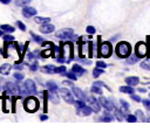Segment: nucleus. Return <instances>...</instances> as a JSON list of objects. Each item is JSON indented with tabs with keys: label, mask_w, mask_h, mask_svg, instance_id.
Here are the masks:
<instances>
[{
	"label": "nucleus",
	"mask_w": 150,
	"mask_h": 132,
	"mask_svg": "<svg viewBox=\"0 0 150 132\" xmlns=\"http://www.w3.org/2000/svg\"><path fill=\"white\" fill-rule=\"evenodd\" d=\"M142 103H143L144 107L150 111V99H142Z\"/></svg>",
	"instance_id": "36"
},
{
	"label": "nucleus",
	"mask_w": 150,
	"mask_h": 132,
	"mask_svg": "<svg viewBox=\"0 0 150 132\" xmlns=\"http://www.w3.org/2000/svg\"><path fill=\"white\" fill-rule=\"evenodd\" d=\"M74 104H75V106H76V112H77L79 114H81V116H90V114H91L93 109L89 107V106H87V105L83 103V100L79 99V100H76Z\"/></svg>",
	"instance_id": "3"
},
{
	"label": "nucleus",
	"mask_w": 150,
	"mask_h": 132,
	"mask_svg": "<svg viewBox=\"0 0 150 132\" xmlns=\"http://www.w3.org/2000/svg\"><path fill=\"white\" fill-rule=\"evenodd\" d=\"M23 106H25L26 111L34 112L39 109V100L35 97H28V98H26V100L23 103Z\"/></svg>",
	"instance_id": "4"
},
{
	"label": "nucleus",
	"mask_w": 150,
	"mask_h": 132,
	"mask_svg": "<svg viewBox=\"0 0 150 132\" xmlns=\"http://www.w3.org/2000/svg\"><path fill=\"white\" fill-rule=\"evenodd\" d=\"M22 14L25 18H30V16H34L36 14V9L33 8V7H28V6H25L23 9H22Z\"/></svg>",
	"instance_id": "11"
},
{
	"label": "nucleus",
	"mask_w": 150,
	"mask_h": 132,
	"mask_svg": "<svg viewBox=\"0 0 150 132\" xmlns=\"http://www.w3.org/2000/svg\"><path fill=\"white\" fill-rule=\"evenodd\" d=\"M2 32H4V30H2V29H1V28H0V36H1V35H2Z\"/></svg>",
	"instance_id": "53"
},
{
	"label": "nucleus",
	"mask_w": 150,
	"mask_h": 132,
	"mask_svg": "<svg viewBox=\"0 0 150 132\" xmlns=\"http://www.w3.org/2000/svg\"><path fill=\"white\" fill-rule=\"evenodd\" d=\"M55 35H56V37H59L60 40H69V39L75 40L74 37H76V36L74 35L73 29H70V28H64V29L57 30Z\"/></svg>",
	"instance_id": "5"
},
{
	"label": "nucleus",
	"mask_w": 150,
	"mask_h": 132,
	"mask_svg": "<svg viewBox=\"0 0 150 132\" xmlns=\"http://www.w3.org/2000/svg\"><path fill=\"white\" fill-rule=\"evenodd\" d=\"M4 40L7 42V41H14V36H12V35H5L4 36Z\"/></svg>",
	"instance_id": "43"
},
{
	"label": "nucleus",
	"mask_w": 150,
	"mask_h": 132,
	"mask_svg": "<svg viewBox=\"0 0 150 132\" xmlns=\"http://www.w3.org/2000/svg\"><path fill=\"white\" fill-rule=\"evenodd\" d=\"M47 98H48V92L45 91V112H47Z\"/></svg>",
	"instance_id": "45"
},
{
	"label": "nucleus",
	"mask_w": 150,
	"mask_h": 132,
	"mask_svg": "<svg viewBox=\"0 0 150 132\" xmlns=\"http://www.w3.org/2000/svg\"><path fill=\"white\" fill-rule=\"evenodd\" d=\"M14 68H15V69H18V70H21V69H22L23 67H22V65H15Z\"/></svg>",
	"instance_id": "51"
},
{
	"label": "nucleus",
	"mask_w": 150,
	"mask_h": 132,
	"mask_svg": "<svg viewBox=\"0 0 150 132\" xmlns=\"http://www.w3.org/2000/svg\"><path fill=\"white\" fill-rule=\"evenodd\" d=\"M112 53V48L110 42H100V47H98V54L97 57H110Z\"/></svg>",
	"instance_id": "2"
},
{
	"label": "nucleus",
	"mask_w": 150,
	"mask_h": 132,
	"mask_svg": "<svg viewBox=\"0 0 150 132\" xmlns=\"http://www.w3.org/2000/svg\"><path fill=\"white\" fill-rule=\"evenodd\" d=\"M48 119V116L47 114H41L40 116V120H47Z\"/></svg>",
	"instance_id": "48"
},
{
	"label": "nucleus",
	"mask_w": 150,
	"mask_h": 132,
	"mask_svg": "<svg viewBox=\"0 0 150 132\" xmlns=\"http://www.w3.org/2000/svg\"><path fill=\"white\" fill-rule=\"evenodd\" d=\"M34 21L38 22V23H42L43 25V23H49L50 19L49 18H43V16H35Z\"/></svg>",
	"instance_id": "21"
},
{
	"label": "nucleus",
	"mask_w": 150,
	"mask_h": 132,
	"mask_svg": "<svg viewBox=\"0 0 150 132\" xmlns=\"http://www.w3.org/2000/svg\"><path fill=\"white\" fill-rule=\"evenodd\" d=\"M96 67H97V68H101V69H105V68H107V64H105L104 62L97 61V63H96Z\"/></svg>",
	"instance_id": "39"
},
{
	"label": "nucleus",
	"mask_w": 150,
	"mask_h": 132,
	"mask_svg": "<svg viewBox=\"0 0 150 132\" xmlns=\"http://www.w3.org/2000/svg\"><path fill=\"white\" fill-rule=\"evenodd\" d=\"M86 29H87V33L90 34V35H91V34H95V32H96V28L93 27V26H88Z\"/></svg>",
	"instance_id": "37"
},
{
	"label": "nucleus",
	"mask_w": 150,
	"mask_h": 132,
	"mask_svg": "<svg viewBox=\"0 0 150 132\" xmlns=\"http://www.w3.org/2000/svg\"><path fill=\"white\" fill-rule=\"evenodd\" d=\"M94 84H95V85H98V86H105L107 89H109V88H108V86H107V85H105L103 82H95Z\"/></svg>",
	"instance_id": "46"
},
{
	"label": "nucleus",
	"mask_w": 150,
	"mask_h": 132,
	"mask_svg": "<svg viewBox=\"0 0 150 132\" xmlns=\"http://www.w3.org/2000/svg\"><path fill=\"white\" fill-rule=\"evenodd\" d=\"M16 25H18V27H19V28H20L22 32H25V30H26V26H25V25H23L21 21H16Z\"/></svg>",
	"instance_id": "41"
},
{
	"label": "nucleus",
	"mask_w": 150,
	"mask_h": 132,
	"mask_svg": "<svg viewBox=\"0 0 150 132\" xmlns=\"http://www.w3.org/2000/svg\"><path fill=\"white\" fill-rule=\"evenodd\" d=\"M141 68L145 69V70H150V60H145L141 63Z\"/></svg>",
	"instance_id": "31"
},
{
	"label": "nucleus",
	"mask_w": 150,
	"mask_h": 132,
	"mask_svg": "<svg viewBox=\"0 0 150 132\" xmlns=\"http://www.w3.org/2000/svg\"><path fill=\"white\" fill-rule=\"evenodd\" d=\"M63 84H67V85H73V83H71L70 81H64V82H63Z\"/></svg>",
	"instance_id": "50"
},
{
	"label": "nucleus",
	"mask_w": 150,
	"mask_h": 132,
	"mask_svg": "<svg viewBox=\"0 0 150 132\" xmlns=\"http://www.w3.org/2000/svg\"><path fill=\"white\" fill-rule=\"evenodd\" d=\"M146 120H148V121H150V117H149V118H148V119H146Z\"/></svg>",
	"instance_id": "54"
},
{
	"label": "nucleus",
	"mask_w": 150,
	"mask_h": 132,
	"mask_svg": "<svg viewBox=\"0 0 150 132\" xmlns=\"http://www.w3.org/2000/svg\"><path fill=\"white\" fill-rule=\"evenodd\" d=\"M29 1H30V0H16L15 4H16L18 6H25V5H27Z\"/></svg>",
	"instance_id": "38"
},
{
	"label": "nucleus",
	"mask_w": 150,
	"mask_h": 132,
	"mask_svg": "<svg viewBox=\"0 0 150 132\" xmlns=\"http://www.w3.org/2000/svg\"><path fill=\"white\" fill-rule=\"evenodd\" d=\"M30 35H32V37H33V40L36 42V43H43V39L41 37V36H39V35H36V34H34L33 32H30Z\"/></svg>",
	"instance_id": "27"
},
{
	"label": "nucleus",
	"mask_w": 150,
	"mask_h": 132,
	"mask_svg": "<svg viewBox=\"0 0 150 132\" xmlns=\"http://www.w3.org/2000/svg\"><path fill=\"white\" fill-rule=\"evenodd\" d=\"M29 69H30L32 71H35V70H38V69H39V65H38V63H33V64H30V65H29Z\"/></svg>",
	"instance_id": "42"
},
{
	"label": "nucleus",
	"mask_w": 150,
	"mask_h": 132,
	"mask_svg": "<svg viewBox=\"0 0 150 132\" xmlns=\"http://www.w3.org/2000/svg\"><path fill=\"white\" fill-rule=\"evenodd\" d=\"M90 90H91L93 93H97V95H101V93H102V90L100 89V86H98V85H95V84L90 88Z\"/></svg>",
	"instance_id": "30"
},
{
	"label": "nucleus",
	"mask_w": 150,
	"mask_h": 132,
	"mask_svg": "<svg viewBox=\"0 0 150 132\" xmlns=\"http://www.w3.org/2000/svg\"><path fill=\"white\" fill-rule=\"evenodd\" d=\"M108 112H109V111H108ZM108 112H107V113H105L103 117H101V118H100V120H102V121H111L114 117H112L111 114H109Z\"/></svg>",
	"instance_id": "28"
},
{
	"label": "nucleus",
	"mask_w": 150,
	"mask_h": 132,
	"mask_svg": "<svg viewBox=\"0 0 150 132\" xmlns=\"http://www.w3.org/2000/svg\"><path fill=\"white\" fill-rule=\"evenodd\" d=\"M14 78L18 79V81H22V79H23V75L20 74V72H15V74H14Z\"/></svg>",
	"instance_id": "40"
},
{
	"label": "nucleus",
	"mask_w": 150,
	"mask_h": 132,
	"mask_svg": "<svg viewBox=\"0 0 150 132\" xmlns=\"http://www.w3.org/2000/svg\"><path fill=\"white\" fill-rule=\"evenodd\" d=\"M125 83L128 85H131V86H135L139 83V78L136 77V76H130V77H127L125 78Z\"/></svg>",
	"instance_id": "16"
},
{
	"label": "nucleus",
	"mask_w": 150,
	"mask_h": 132,
	"mask_svg": "<svg viewBox=\"0 0 150 132\" xmlns=\"http://www.w3.org/2000/svg\"><path fill=\"white\" fill-rule=\"evenodd\" d=\"M71 70H73L76 75H80V76H82V75H84V74H87V70H86L84 68H82L81 65H79V64H74V65H73V68H71Z\"/></svg>",
	"instance_id": "15"
},
{
	"label": "nucleus",
	"mask_w": 150,
	"mask_h": 132,
	"mask_svg": "<svg viewBox=\"0 0 150 132\" xmlns=\"http://www.w3.org/2000/svg\"><path fill=\"white\" fill-rule=\"evenodd\" d=\"M149 97H150V93H149Z\"/></svg>",
	"instance_id": "55"
},
{
	"label": "nucleus",
	"mask_w": 150,
	"mask_h": 132,
	"mask_svg": "<svg viewBox=\"0 0 150 132\" xmlns=\"http://www.w3.org/2000/svg\"><path fill=\"white\" fill-rule=\"evenodd\" d=\"M131 98H132L134 100H136V102H142V98H141L139 96H137V95H134V93H131Z\"/></svg>",
	"instance_id": "44"
},
{
	"label": "nucleus",
	"mask_w": 150,
	"mask_h": 132,
	"mask_svg": "<svg viewBox=\"0 0 150 132\" xmlns=\"http://www.w3.org/2000/svg\"><path fill=\"white\" fill-rule=\"evenodd\" d=\"M55 29V27L50 23H43L41 27H40V32L43 33V34H49V33H53Z\"/></svg>",
	"instance_id": "14"
},
{
	"label": "nucleus",
	"mask_w": 150,
	"mask_h": 132,
	"mask_svg": "<svg viewBox=\"0 0 150 132\" xmlns=\"http://www.w3.org/2000/svg\"><path fill=\"white\" fill-rule=\"evenodd\" d=\"M112 111H114V117H115L117 120H120V121L123 120V118L125 117L124 113L122 112V110H118L116 106H114V110H112Z\"/></svg>",
	"instance_id": "17"
},
{
	"label": "nucleus",
	"mask_w": 150,
	"mask_h": 132,
	"mask_svg": "<svg viewBox=\"0 0 150 132\" xmlns=\"http://www.w3.org/2000/svg\"><path fill=\"white\" fill-rule=\"evenodd\" d=\"M120 91H121V92H123V93H129V95H131V93H134V92H135L134 86H131V85L121 86V88H120Z\"/></svg>",
	"instance_id": "19"
},
{
	"label": "nucleus",
	"mask_w": 150,
	"mask_h": 132,
	"mask_svg": "<svg viewBox=\"0 0 150 132\" xmlns=\"http://www.w3.org/2000/svg\"><path fill=\"white\" fill-rule=\"evenodd\" d=\"M139 60V57L135 54V55H129L128 57H127V63L128 64H134V63H136L137 61Z\"/></svg>",
	"instance_id": "20"
},
{
	"label": "nucleus",
	"mask_w": 150,
	"mask_h": 132,
	"mask_svg": "<svg viewBox=\"0 0 150 132\" xmlns=\"http://www.w3.org/2000/svg\"><path fill=\"white\" fill-rule=\"evenodd\" d=\"M125 119L128 120V121H130V123H135V121H137V117H136V114L134 116V114H127L125 116Z\"/></svg>",
	"instance_id": "32"
},
{
	"label": "nucleus",
	"mask_w": 150,
	"mask_h": 132,
	"mask_svg": "<svg viewBox=\"0 0 150 132\" xmlns=\"http://www.w3.org/2000/svg\"><path fill=\"white\" fill-rule=\"evenodd\" d=\"M47 86H48V90H49V91H57V85H56L53 81L47 82Z\"/></svg>",
	"instance_id": "26"
},
{
	"label": "nucleus",
	"mask_w": 150,
	"mask_h": 132,
	"mask_svg": "<svg viewBox=\"0 0 150 132\" xmlns=\"http://www.w3.org/2000/svg\"><path fill=\"white\" fill-rule=\"evenodd\" d=\"M138 91H139V92H145V89H142V88H141V89H138Z\"/></svg>",
	"instance_id": "52"
},
{
	"label": "nucleus",
	"mask_w": 150,
	"mask_h": 132,
	"mask_svg": "<svg viewBox=\"0 0 150 132\" xmlns=\"http://www.w3.org/2000/svg\"><path fill=\"white\" fill-rule=\"evenodd\" d=\"M49 99H50L54 104H57V103H59V96H57V92H56V91H50V93H49Z\"/></svg>",
	"instance_id": "22"
},
{
	"label": "nucleus",
	"mask_w": 150,
	"mask_h": 132,
	"mask_svg": "<svg viewBox=\"0 0 150 132\" xmlns=\"http://www.w3.org/2000/svg\"><path fill=\"white\" fill-rule=\"evenodd\" d=\"M60 95H61V97L64 99V102H67L68 104H74V103H75L71 92H70L67 88H61V89H60Z\"/></svg>",
	"instance_id": "7"
},
{
	"label": "nucleus",
	"mask_w": 150,
	"mask_h": 132,
	"mask_svg": "<svg viewBox=\"0 0 150 132\" xmlns=\"http://www.w3.org/2000/svg\"><path fill=\"white\" fill-rule=\"evenodd\" d=\"M64 75H66L68 78L73 79V81H76V79H77V76L75 75V72H74V71H71V72H66Z\"/></svg>",
	"instance_id": "34"
},
{
	"label": "nucleus",
	"mask_w": 150,
	"mask_h": 132,
	"mask_svg": "<svg viewBox=\"0 0 150 132\" xmlns=\"http://www.w3.org/2000/svg\"><path fill=\"white\" fill-rule=\"evenodd\" d=\"M100 103H101V105L107 110V111H112L114 110V104H111L110 103V100L109 99H107L105 97H100Z\"/></svg>",
	"instance_id": "10"
},
{
	"label": "nucleus",
	"mask_w": 150,
	"mask_h": 132,
	"mask_svg": "<svg viewBox=\"0 0 150 132\" xmlns=\"http://www.w3.org/2000/svg\"><path fill=\"white\" fill-rule=\"evenodd\" d=\"M73 93L76 96V98L81 99V100H87L88 97L84 95V92L80 89V88H76V86H73Z\"/></svg>",
	"instance_id": "13"
},
{
	"label": "nucleus",
	"mask_w": 150,
	"mask_h": 132,
	"mask_svg": "<svg viewBox=\"0 0 150 132\" xmlns=\"http://www.w3.org/2000/svg\"><path fill=\"white\" fill-rule=\"evenodd\" d=\"M11 64H8V63H5V64H2L1 67H0V74L1 75H8L9 74V71H11Z\"/></svg>",
	"instance_id": "18"
},
{
	"label": "nucleus",
	"mask_w": 150,
	"mask_h": 132,
	"mask_svg": "<svg viewBox=\"0 0 150 132\" xmlns=\"http://www.w3.org/2000/svg\"><path fill=\"white\" fill-rule=\"evenodd\" d=\"M115 53L118 57L121 58H127L130 53H131V46L125 42V41H122V42H118L117 46H116V49H115Z\"/></svg>",
	"instance_id": "1"
},
{
	"label": "nucleus",
	"mask_w": 150,
	"mask_h": 132,
	"mask_svg": "<svg viewBox=\"0 0 150 132\" xmlns=\"http://www.w3.org/2000/svg\"><path fill=\"white\" fill-rule=\"evenodd\" d=\"M6 89L8 92H11V95H16L20 92V89H19V85L12 83V82H7L6 83Z\"/></svg>",
	"instance_id": "9"
},
{
	"label": "nucleus",
	"mask_w": 150,
	"mask_h": 132,
	"mask_svg": "<svg viewBox=\"0 0 150 132\" xmlns=\"http://www.w3.org/2000/svg\"><path fill=\"white\" fill-rule=\"evenodd\" d=\"M55 72H57V74H63V72H66V67H64V65H61V67L55 68Z\"/></svg>",
	"instance_id": "35"
},
{
	"label": "nucleus",
	"mask_w": 150,
	"mask_h": 132,
	"mask_svg": "<svg viewBox=\"0 0 150 132\" xmlns=\"http://www.w3.org/2000/svg\"><path fill=\"white\" fill-rule=\"evenodd\" d=\"M4 32H6V33H13L14 30H15V28H13L12 26H9V25H1V27H0Z\"/></svg>",
	"instance_id": "24"
},
{
	"label": "nucleus",
	"mask_w": 150,
	"mask_h": 132,
	"mask_svg": "<svg viewBox=\"0 0 150 132\" xmlns=\"http://www.w3.org/2000/svg\"><path fill=\"white\" fill-rule=\"evenodd\" d=\"M52 48H53V47H48V48H46L45 50H42V51H41V56H42L43 58L50 56V55H52Z\"/></svg>",
	"instance_id": "25"
},
{
	"label": "nucleus",
	"mask_w": 150,
	"mask_h": 132,
	"mask_svg": "<svg viewBox=\"0 0 150 132\" xmlns=\"http://www.w3.org/2000/svg\"><path fill=\"white\" fill-rule=\"evenodd\" d=\"M135 54H136L139 58L145 57L146 54H148V47H146V44H145L144 42H138V43L136 44V47H135Z\"/></svg>",
	"instance_id": "6"
},
{
	"label": "nucleus",
	"mask_w": 150,
	"mask_h": 132,
	"mask_svg": "<svg viewBox=\"0 0 150 132\" xmlns=\"http://www.w3.org/2000/svg\"><path fill=\"white\" fill-rule=\"evenodd\" d=\"M42 71H43V72H48V74H53V72H55V67L52 65V64L45 65V67L42 68Z\"/></svg>",
	"instance_id": "23"
},
{
	"label": "nucleus",
	"mask_w": 150,
	"mask_h": 132,
	"mask_svg": "<svg viewBox=\"0 0 150 132\" xmlns=\"http://www.w3.org/2000/svg\"><path fill=\"white\" fill-rule=\"evenodd\" d=\"M121 104H122V106H123V107H127V109L129 107V105H128V103H127L125 100H123V99H121Z\"/></svg>",
	"instance_id": "47"
},
{
	"label": "nucleus",
	"mask_w": 150,
	"mask_h": 132,
	"mask_svg": "<svg viewBox=\"0 0 150 132\" xmlns=\"http://www.w3.org/2000/svg\"><path fill=\"white\" fill-rule=\"evenodd\" d=\"M103 74V69H101V68H95L94 70H93V76L94 77H98L100 75H102Z\"/></svg>",
	"instance_id": "29"
},
{
	"label": "nucleus",
	"mask_w": 150,
	"mask_h": 132,
	"mask_svg": "<svg viewBox=\"0 0 150 132\" xmlns=\"http://www.w3.org/2000/svg\"><path fill=\"white\" fill-rule=\"evenodd\" d=\"M135 114H136V117H138V118H139V120H142V121H145V120H146V119H145V117H144V114H143V112H142L141 110H137Z\"/></svg>",
	"instance_id": "33"
},
{
	"label": "nucleus",
	"mask_w": 150,
	"mask_h": 132,
	"mask_svg": "<svg viewBox=\"0 0 150 132\" xmlns=\"http://www.w3.org/2000/svg\"><path fill=\"white\" fill-rule=\"evenodd\" d=\"M87 102L89 103V105H90V107L93 109V111H95V112H98V111H100V109H101V103H98L100 100H97V99L94 98V97H88Z\"/></svg>",
	"instance_id": "8"
},
{
	"label": "nucleus",
	"mask_w": 150,
	"mask_h": 132,
	"mask_svg": "<svg viewBox=\"0 0 150 132\" xmlns=\"http://www.w3.org/2000/svg\"><path fill=\"white\" fill-rule=\"evenodd\" d=\"M25 85H26V88H27L28 93H36V85H35L34 81L27 79V81L25 82Z\"/></svg>",
	"instance_id": "12"
},
{
	"label": "nucleus",
	"mask_w": 150,
	"mask_h": 132,
	"mask_svg": "<svg viewBox=\"0 0 150 132\" xmlns=\"http://www.w3.org/2000/svg\"><path fill=\"white\" fill-rule=\"evenodd\" d=\"M0 2H1V4L7 5V4H9V2H11V0H0Z\"/></svg>",
	"instance_id": "49"
}]
</instances>
